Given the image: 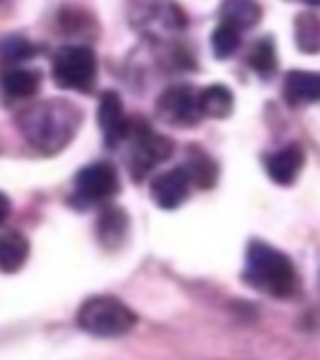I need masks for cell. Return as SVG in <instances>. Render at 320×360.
I'll list each match as a JSON object with an SVG mask.
<instances>
[{"mask_svg": "<svg viewBox=\"0 0 320 360\" xmlns=\"http://www.w3.org/2000/svg\"><path fill=\"white\" fill-rule=\"evenodd\" d=\"M18 127L28 144L41 154H56L66 149L81 127V111L68 101H43L25 108Z\"/></svg>", "mask_w": 320, "mask_h": 360, "instance_id": "6da1fadb", "label": "cell"}, {"mask_svg": "<svg viewBox=\"0 0 320 360\" xmlns=\"http://www.w3.org/2000/svg\"><path fill=\"white\" fill-rule=\"evenodd\" d=\"M245 275L255 288L265 290L275 297H288L295 288V267L283 252L267 242H252L248 247Z\"/></svg>", "mask_w": 320, "mask_h": 360, "instance_id": "7a4b0ae2", "label": "cell"}, {"mask_svg": "<svg viewBox=\"0 0 320 360\" xmlns=\"http://www.w3.org/2000/svg\"><path fill=\"white\" fill-rule=\"evenodd\" d=\"M79 325L86 333H91V335L96 338H119V335H127L134 325H136V315L119 297L96 295V297H89L81 305Z\"/></svg>", "mask_w": 320, "mask_h": 360, "instance_id": "3957f363", "label": "cell"}, {"mask_svg": "<svg viewBox=\"0 0 320 360\" xmlns=\"http://www.w3.org/2000/svg\"><path fill=\"white\" fill-rule=\"evenodd\" d=\"M96 53L86 46H63L53 56V78L60 89L91 91L96 84Z\"/></svg>", "mask_w": 320, "mask_h": 360, "instance_id": "277c9868", "label": "cell"}, {"mask_svg": "<svg viewBox=\"0 0 320 360\" xmlns=\"http://www.w3.org/2000/svg\"><path fill=\"white\" fill-rule=\"evenodd\" d=\"M127 139H132V174L134 179H141L157 167L167 162L172 154V141L162 134H154L146 124L132 127L129 124Z\"/></svg>", "mask_w": 320, "mask_h": 360, "instance_id": "5b68a950", "label": "cell"}, {"mask_svg": "<svg viewBox=\"0 0 320 360\" xmlns=\"http://www.w3.org/2000/svg\"><path fill=\"white\" fill-rule=\"evenodd\" d=\"M157 111L172 127H194L202 119L200 91L192 86H172L159 96Z\"/></svg>", "mask_w": 320, "mask_h": 360, "instance_id": "8992f818", "label": "cell"}, {"mask_svg": "<svg viewBox=\"0 0 320 360\" xmlns=\"http://www.w3.org/2000/svg\"><path fill=\"white\" fill-rule=\"evenodd\" d=\"M76 192L86 202H106L119 192V174L109 162H96L76 174Z\"/></svg>", "mask_w": 320, "mask_h": 360, "instance_id": "52a82bcc", "label": "cell"}, {"mask_svg": "<svg viewBox=\"0 0 320 360\" xmlns=\"http://www.w3.org/2000/svg\"><path fill=\"white\" fill-rule=\"evenodd\" d=\"M189 189H192V179H189L187 169L177 167L154 176V181H151V199L162 210H177L189 197Z\"/></svg>", "mask_w": 320, "mask_h": 360, "instance_id": "ba28073f", "label": "cell"}, {"mask_svg": "<svg viewBox=\"0 0 320 360\" xmlns=\"http://www.w3.org/2000/svg\"><path fill=\"white\" fill-rule=\"evenodd\" d=\"M98 127L106 139V146H119L129 134V121L124 119V106L114 91H106L98 101Z\"/></svg>", "mask_w": 320, "mask_h": 360, "instance_id": "9c48e42d", "label": "cell"}, {"mask_svg": "<svg viewBox=\"0 0 320 360\" xmlns=\"http://www.w3.org/2000/svg\"><path fill=\"white\" fill-rule=\"evenodd\" d=\"M302 162H305V154L297 144L285 146V149L275 151L265 159V169H267V176H270L275 184H293L297 179L302 169Z\"/></svg>", "mask_w": 320, "mask_h": 360, "instance_id": "30bf717a", "label": "cell"}, {"mask_svg": "<svg viewBox=\"0 0 320 360\" xmlns=\"http://www.w3.org/2000/svg\"><path fill=\"white\" fill-rule=\"evenodd\" d=\"M283 94L290 106H308V103L320 101V73L290 71L285 76Z\"/></svg>", "mask_w": 320, "mask_h": 360, "instance_id": "8fae6325", "label": "cell"}, {"mask_svg": "<svg viewBox=\"0 0 320 360\" xmlns=\"http://www.w3.org/2000/svg\"><path fill=\"white\" fill-rule=\"evenodd\" d=\"M0 86L11 98H30L38 94V86H41V73L30 71L23 66H11L3 71L0 76Z\"/></svg>", "mask_w": 320, "mask_h": 360, "instance_id": "7c38bea8", "label": "cell"}, {"mask_svg": "<svg viewBox=\"0 0 320 360\" xmlns=\"http://www.w3.org/2000/svg\"><path fill=\"white\" fill-rule=\"evenodd\" d=\"M219 15H222V23L232 25L237 30H245L260 23L262 8L257 0H224Z\"/></svg>", "mask_w": 320, "mask_h": 360, "instance_id": "4fadbf2b", "label": "cell"}, {"mask_svg": "<svg viewBox=\"0 0 320 360\" xmlns=\"http://www.w3.org/2000/svg\"><path fill=\"white\" fill-rule=\"evenodd\" d=\"M96 229H98L101 245L109 247V250H116V247L124 245V240H127L129 219L119 207H106V210L101 212V217H98Z\"/></svg>", "mask_w": 320, "mask_h": 360, "instance_id": "5bb4252c", "label": "cell"}, {"mask_svg": "<svg viewBox=\"0 0 320 360\" xmlns=\"http://www.w3.org/2000/svg\"><path fill=\"white\" fill-rule=\"evenodd\" d=\"M232 106H235V96L227 86H207L200 91V111L202 116H210V119H224V116L232 114Z\"/></svg>", "mask_w": 320, "mask_h": 360, "instance_id": "9a60e30c", "label": "cell"}, {"mask_svg": "<svg viewBox=\"0 0 320 360\" xmlns=\"http://www.w3.org/2000/svg\"><path fill=\"white\" fill-rule=\"evenodd\" d=\"M28 259V240L20 232L0 234V270L15 272Z\"/></svg>", "mask_w": 320, "mask_h": 360, "instance_id": "2e32d148", "label": "cell"}, {"mask_svg": "<svg viewBox=\"0 0 320 360\" xmlns=\"http://www.w3.org/2000/svg\"><path fill=\"white\" fill-rule=\"evenodd\" d=\"M184 169H187L192 184L202 186V189L212 186L215 179H217V164L212 162L207 154H200V151H194V154L189 156V162L184 164Z\"/></svg>", "mask_w": 320, "mask_h": 360, "instance_id": "e0dca14e", "label": "cell"}, {"mask_svg": "<svg viewBox=\"0 0 320 360\" xmlns=\"http://www.w3.org/2000/svg\"><path fill=\"white\" fill-rule=\"evenodd\" d=\"M295 36H297V46L308 53L320 51V20L315 18L313 13H302L295 20Z\"/></svg>", "mask_w": 320, "mask_h": 360, "instance_id": "ac0fdd59", "label": "cell"}, {"mask_svg": "<svg viewBox=\"0 0 320 360\" xmlns=\"http://www.w3.org/2000/svg\"><path fill=\"white\" fill-rule=\"evenodd\" d=\"M248 60L260 76H270L275 71V66H278V56H275V46H272L270 38H262V41L255 43Z\"/></svg>", "mask_w": 320, "mask_h": 360, "instance_id": "d6986e66", "label": "cell"}, {"mask_svg": "<svg viewBox=\"0 0 320 360\" xmlns=\"http://www.w3.org/2000/svg\"><path fill=\"white\" fill-rule=\"evenodd\" d=\"M240 49V30L227 23H219L212 33V51L217 58H230Z\"/></svg>", "mask_w": 320, "mask_h": 360, "instance_id": "ffe728a7", "label": "cell"}, {"mask_svg": "<svg viewBox=\"0 0 320 360\" xmlns=\"http://www.w3.org/2000/svg\"><path fill=\"white\" fill-rule=\"evenodd\" d=\"M33 53H36V49L20 36H11L0 43V56H3V60H8V63H20V60L30 58Z\"/></svg>", "mask_w": 320, "mask_h": 360, "instance_id": "44dd1931", "label": "cell"}, {"mask_svg": "<svg viewBox=\"0 0 320 360\" xmlns=\"http://www.w3.org/2000/svg\"><path fill=\"white\" fill-rule=\"evenodd\" d=\"M8 217H11V199L0 192V224H6Z\"/></svg>", "mask_w": 320, "mask_h": 360, "instance_id": "7402d4cb", "label": "cell"}, {"mask_svg": "<svg viewBox=\"0 0 320 360\" xmlns=\"http://www.w3.org/2000/svg\"><path fill=\"white\" fill-rule=\"evenodd\" d=\"M300 3H308V6H315V8L320 6V0H300Z\"/></svg>", "mask_w": 320, "mask_h": 360, "instance_id": "603a6c76", "label": "cell"}]
</instances>
